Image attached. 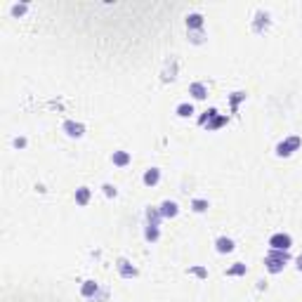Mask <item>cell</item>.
<instances>
[{"instance_id":"6da1fadb","label":"cell","mask_w":302,"mask_h":302,"mask_svg":"<svg viewBox=\"0 0 302 302\" xmlns=\"http://www.w3.org/2000/svg\"><path fill=\"white\" fill-rule=\"evenodd\" d=\"M288 236H274V238H271V246H274V248H288Z\"/></svg>"},{"instance_id":"7a4b0ae2","label":"cell","mask_w":302,"mask_h":302,"mask_svg":"<svg viewBox=\"0 0 302 302\" xmlns=\"http://www.w3.org/2000/svg\"><path fill=\"white\" fill-rule=\"evenodd\" d=\"M234 246H231V241H224V238H222L220 241V250H231Z\"/></svg>"},{"instance_id":"277c9868","label":"cell","mask_w":302,"mask_h":302,"mask_svg":"<svg viewBox=\"0 0 302 302\" xmlns=\"http://www.w3.org/2000/svg\"><path fill=\"white\" fill-rule=\"evenodd\" d=\"M156 179H158V172H149L147 175V182H156Z\"/></svg>"},{"instance_id":"3957f363","label":"cell","mask_w":302,"mask_h":302,"mask_svg":"<svg viewBox=\"0 0 302 302\" xmlns=\"http://www.w3.org/2000/svg\"><path fill=\"white\" fill-rule=\"evenodd\" d=\"M165 212H168V215H175V206H172V203H165Z\"/></svg>"},{"instance_id":"5b68a950","label":"cell","mask_w":302,"mask_h":302,"mask_svg":"<svg viewBox=\"0 0 302 302\" xmlns=\"http://www.w3.org/2000/svg\"><path fill=\"white\" fill-rule=\"evenodd\" d=\"M179 113H182V116H189V113H191V106H182Z\"/></svg>"}]
</instances>
